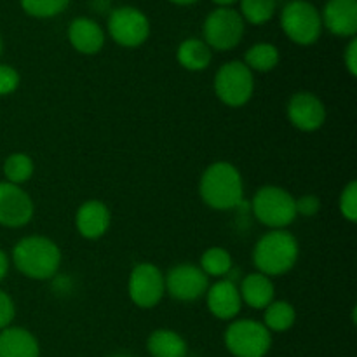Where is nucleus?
I'll use <instances>...</instances> for the list:
<instances>
[{
    "label": "nucleus",
    "mask_w": 357,
    "mask_h": 357,
    "mask_svg": "<svg viewBox=\"0 0 357 357\" xmlns=\"http://www.w3.org/2000/svg\"><path fill=\"white\" fill-rule=\"evenodd\" d=\"M288 119L300 131H317L326 122V107L314 93L300 91L289 98Z\"/></svg>",
    "instance_id": "nucleus-13"
},
{
    "label": "nucleus",
    "mask_w": 357,
    "mask_h": 357,
    "mask_svg": "<svg viewBox=\"0 0 357 357\" xmlns=\"http://www.w3.org/2000/svg\"><path fill=\"white\" fill-rule=\"evenodd\" d=\"M253 215L265 227L272 230H284L296 220L295 197L288 190L274 185L258 188L251 201Z\"/></svg>",
    "instance_id": "nucleus-4"
},
{
    "label": "nucleus",
    "mask_w": 357,
    "mask_h": 357,
    "mask_svg": "<svg viewBox=\"0 0 357 357\" xmlns=\"http://www.w3.org/2000/svg\"><path fill=\"white\" fill-rule=\"evenodd\" d=\"M146 351L152 357H187L188 345L180 333L160 328L149 337Z\"/></svg>",
    "instance_id": "nucleus-20"
},
{
    "label": "nucleus",
    "mask_w": 357,
    "mask_h": 357,
    "mask_svg": "<svg viewBox=\"0 0 357 357\" xmlns=\"http://www.w3.org/2000/svg\"><path fill=\"white\" fill-rule=\"evenodd\" d=\"M344 63L347 72L351 73L352 77L357 75V40L356 37H352L349 40L347 47H345V54H344Z\"/></svg>",
    "instance_id": "nucleus-32"
},
{
    "label": "nucleus",
    "mask_w": 357,
    "mask_h": 357,
    "mask_svg": "<svg viewBox=\"0 0 357 357\" xmlns=\"http://www.w3.org/2000/svg\"><path fill=\"white\" fill-rule=\"evenodd\" d=\"M169 2L176 3V6H194V3H197L199 0H169Z\"/></svg>",
    "instance_id": "nucleus-35"
},
{
    "label": "nucleus",
    "mask_w": 357,
    "mask_h": 357,
    "mask_svg": "<svg viewBox=\"0 0 357 357\" xmlns=\"http://www.w3.org/2000/svg\"><path fill=\"white\" fill-rule=\"evenodd\" d=\"M21 77L17 70L10 65L0 63V96H9L20 87Z\"/></svg>",
    "instance_id": "nucleus-29"
},
{
    "label": "nucleus",
    "mask_w": 357,
    "mask_h": 357,
    "mask_svg": "<svg viewBox=\"0 0 357 357\" xmlns=\"http://www.w3.org/2000/svg\"><path fill=\"white\" fill-rule=\"evenodd\" d=\"M110 357H132V356H129V354H114V356H110Z\"/></svg>",
    "instance_id": "nucleus-36"
},
{
    "label": "nucleus",
    "mask_w": 357,
    "mask_h": 357,
    "mask_svg": "<svg viewBox=\"0 0 357 357\" xmlns=\"http://www.w3.org/2000/svg\"><path fill=\"white\" fill-rule=\"evenodd\" d=\"M232 255L225 250V248L213 246L206 250L201 257V271L204 272L208 278H223L232 268Z\"/></svg>",
    "instance_id": "nucleus-25"
},
{
    "label": "nucleus",
    "mask_w": 357,
    "mask_h": 357,
    "mask_svg": "<svg viewBox=\"0 0 357 357\" xmlns=\"http://www.w3.org/2000/svg\"><path fill=\"white\" fill-rule=\"evenodd\" d=\"M227 351L234 357H265L272 347V333L255 319H236L225 330Z\"/></svg>",
    "instance_id": "nucleus-6"
},
{
    "label": "nucleus",
    "mask_w": 357,
    "mask_h": 357,
    "mask_svg": "<svg viewBox=\"0 0 357 357\" xmlns=\"http://www.w3.org/2000/svg\"><path fill=\"white\" fill-rule=\"evenodd\" d=\"M281 28L296 45H312L323 33V20L316 6L307 0H291L282 7Z\"/></svg>",
    "instance_id": "nucleus-5"
},
{
    "label": "nucleus",
    "mask_w": 357,
    "mask_h": 357,
    "mask_svg": "<svg viewBox=\"0 0 357 357\" xmlns=\"http://www.w3.org/2000/svg\"><path fill=\"white\" fill-rule=\"evenodd\" d=\"M279 49L274 44L268 42H258V44L251 45L244 54V65L251 70V72H260L267 73L272 72L275 66L279 65Z\"/></svg>",
    "instance_id": "nucleus-23"
},
{
    "label": "nucleus",
    "mask_w": 357,
    "mask_h": 357,
    "mask_svg": "<svg viewBox=\"0 0 357 357\" xmlns=\"http://www.w3.org/2000/svg\"><path fill=\"white\" fill-rule=\"evenodd\" d=\"M33 213V201L20 185L0 181V227L21 229L31 222Z\"/></svg>",
    "instance_id": "nucleus-12"
},
{
    "label": "nucleus",
    "mask_w": 357,
    "mask_h": 357,
    "mask_svg": "<svg viewBox=\"0 0 357 357\" xmlns=\"http://www.w3.org/2000/svg\"><path fill=\"white\" fill-rule=\"evenodd\" d=\"M128 293L131 302L139 309H153L166 295L164 274L157 265L143 261L129 274Z\"/></svg>",
    "instance_id": "nucleus-10"
},
{
    "label": "nucleus",
    "mask_w": 357,
    "mask_h": 357,
    "mask_svg": "<svg viewBox=\"0 0 357 357\" xmlns=\"http://www.w3.org/2000/svg\"><path fill=\"white\" fill-rule=\"evenodd\" d=\"M13 264L24 278L47 281L56 275L61 265V250L45 236H28L13 248Z\"/></svg>",
    "instance_id": "nucleus-2"
},
{
    "label": "nucleus",
    "mask_w": 357,
    "mask_h": 357,
    "mask_svg": "<svg viewBox=\"0 0 357 357\" xmlns=\"http://www.w3.org/2000/svg\"><path fill=\"white\" fill-rule=\"evenodd\" d=\"M241 10L239 14L243 16L244 23L260 24L268 23L275 14V0H239Z\"/></svg>",
    "instance_id": "nucleus-26"
},
{
    "label": "nucleus",
    "mask_w": 357,
    "mask_h": 357,
    "mask_svg": "<svg viewBox=\"0 0 357 357\" xmlns=\"http://www.w3.org/2000/svg\"><path fill=\"white\" fill-rule=\"evenodd\" d=\"M176 58L188 72H202L211 65L213 51L202 38H185L178 45Z\"/></svg>",
    "instance_id": "nucleus-21"
},
{
    "label": "nucleus",
    "mask_w": 357,
    "mask_h": 357,
    "mask_svg": "<svg viewBox=\"0 0 357 357\" xmlns=\"http://www.w3.org/2000/svg\"><path fill=\"white\" fill-rule=\"evenodd\" d=\"M338 208H340L342 216L347 222L356 223L357 220V183L354 180L349 181L347 187L342 190L340 199H338Z\"/></svg>",
    "instance_id": "nucleus-28"
},
{
    "label": "nucleus",
    "mask_w": 357,
    "mask_h": 357,
    "mask_svg": "<svg viewBox=\"0 0 357 357\" xmlns=\"http://www.w3.org/2000/svg\"><path fill=\"white\" fill-rule=\"evenodd\" d=\"M108 33L122 47H139L150 37V21L136 7H117L108 16Z\"/></svg>",
    "instance_id": "nucleus-9"
},
{
    "label": "nucleus",
    "mask_w": 357,
    "mask_h": 357,
    "mask_svg": "<svg viewBox=\"0 0 357 357\" xmlns=\"http://www.w3.org/2000/svg\"><path fill=\"white\" fill-rule=\"evenodd\" d=\"M244 23L239 10L232 7H216L208 14L202 24V40L216 51H230L237 47L244 37Z\"/></svg>",
    "instance_id": "nucleus-8"
},
{
    "label": "nucleus",
    "mask_w": 357,
    "mask_h": 357,
    "mask_svg": "<svg viewBox=\"0 0 357 357\" xmlns=\"http://www.w3.org/2000/svg\"><path fill=\"white\" fill-rule=\"evenodd\" d=\"M241 298L243 303L257 310H264L275 300V286L272 278L260 274V272H251L243 279L239 286Z\"/></svg>",
    "instance_id": "nucleus-19"
},
{
    "label": "nucleus",
    "mask_w": 357,
    "mask_h": 357,
    "mask_svg": "<svg viewBox=\"0 0 357 357\" xmlns=\"http://www.w3.org/2000/svg\"><path fill=\"white\" fill-rule=\"evenodd\" d=\"M2 51H3V42H2V37H0V56H2Z\"/></svg>",
    "instance_id": "nucleus-37"
},
{
    "label": "nucleus",
    "mask_w": 357,
    "mask_h": 357,
    "mask_svg": "<svg viewBox=\"0 0 357 357\" xmlns=\"http://www.w3.org/2000/svg\"><path fill=\"white\" fill-rule=\"evenodd\" d=\"M68 40L77 52L98 54L105 45V31L91 17H75L68 26Z\"/></svg>",
    "instance_id": "nucleus-17"
},
{
    "label": "nucleus",
    "mask_w": 357,
    "mask_h": 357,
    "mask_svg": "<svg viewBox=\"0 0 357 357\" xmlns=\"http://www.w3.org/2000/svg\"><path fill=\"white\" fill-rule=\"evenodd\" d=\"M7 272H9V257L3 250H0V282L6 279Z\"/></svg>",
    "instance_id": "nucleus-33"
},
{
    "label": "nucleus",
    "mask_w": 357,
    "mask_h": 357,
    "mask_svg": "<svg viewBox=\"0 0 357 357\" xmlns=\"http://www.w3.org/2000/svg\"><path fill=\"white\" fill-rule=\"evenodd\" d=\"M300 244L288 230H271L258 239L253 250L257 272L267 278H278L291 271L298 261Z\"/></svg>",
    "instance_id": "nucleus-3"
},
{
    "label": "nucleus",
    "mask_w": 357,
    "mask_h": 357,
    "mask_svg": "<svg viewBox=\"0 0 357 357\" xmlns=\"http://www.w3.org/2000/svg\"><path fill=\"white\" fill-rule=\"evenodd\" d=\"M296 215L302 216H316L321 211V201L314 194H305L302 197L295 199Z\"/></svg>",
    "instance_id": "nucleus-31"
},
{
    "label": "nucleus",
    "mask_w": 357,
    "mask_h": 357,
    "mask_svg": "<svg viewBox=\"0 0 357 357\" xmlns=\"http://www.w3.org/2000/svg\"><path fill=\"white\" fill-rule=\"evenodd\" d=\"M3 176L13 185H24L35 173V164L30 155L23 152H14L3 160Z\"/></svg>",
    "instance_id": "nucleus-24"
},
{
    "label": "nucleus",
    "mask_w": 357,
    "mask_h": 357,
    "mask_svg": "<svg viewBox=\"0 0 357 357\" xmlns=\"http://www.w3.org/2000/svg\"><path fill=\"white\" fill-rule=\"evenodd\" d=\"M199 194L211 209L230 211L244 201L243 174L227 160L209 164L199 181Z\"/></svg>",
    "instance_id": "nucleus-1"
},
{
    "label": "nucleus",
    "mask_w": 357,
    "mask_h": 357,
    "mask_svg": "<svg viewBox=\"0 0 357 357\" xmlns=\"http://www.w3.org/2000/svg\"><path fill=\"white\" fill-rule=\"evenodd\" d=\"M0 357H40V345L26 328L9 326L0 331Z\"/></svg>",
    "instance_id": "nucleus-18"
},
{
    "label": "nucleus",
    "mask_w": 357,
    "mask_h": 357,
    "mask_svg": "<svg viewBox=\"0 0 357 357\" xmlns=\"http://www.w3.org/2000/svg\"><path fill=\"white\" fill-rule=\"evenodd\" d=\"M20 3L28 16L47 20L61 14L68 7L70 0H20Z\"/></svg>",
    "instance_id": "nucleus-27"
},
{
    "label": "nucleus",
    "mask_w": 357,
    "mask_h": 357,
    "mask_svg": "<svg viewBox=\"0 0 357 357\" xmlns=\"http://www.w3.org/2000/svg\"><path fill=\"white\" fill-rule=\"evenodd\" d=\"M213 2H215L218 7H230L232 3L239 2V0H213Z\"/></svg>",
    "instance_id": "nucleus-34"
},
{
    "label": "nucleus",
    "mask_w": 357,
    "mask_h": 357,
    "mask_svg": "<svg viewBox=\"0 0 357 357\" xmlns=\"http://www.w3.org/2000/svg\"><path fill=\"white\" fill-rule=\"evenodd\" d=\"M206 305L216 319L234 321L243 309L239 286H236L229 279L215 282L206 291Z\"/></svg>",
    "instance_id": "nucleus-14"
},
{
    "label": "nucleus",
    "mask_w": 357,
    "mask_h": 357,
    "mask_svg": "<svg viewBox=\"0 0 357 357\" xmlns=\"http://www.w3.org/2000/svg\"><path fill=\"white\" fill-rule=\"evenodd\" d=\"M215 94L227 107H244L253 98V72L243 61H229L218 68L215 75Z\"/></svg>",
    "instance_id": "nucleus-7"
},
{
    "label": "nucleus",
    "mask_w": 357,
    "mask_h": 357,
    "mask_svg": "<svg viewBox=\"0 0 357 357\" xmlns=\"http://www.w3.org/2000/svg\"><path fill=\"white\" fill-rule=\"evenodd\" d=\"M323 28L337 37L352 38L357 33V0H328L321 13Z\"/></svg>",
    "instance_id": "nucleus-15"
},
{
    "label": "nucleus",
    "mask_w": 357,
    "mask_h": 357,
    "mask_svg": "<svg viewBox=\"0 0 357 357\" xmlns=\"http://www.w3.org/2000/svg\"><path fill=\"white\" fill-rule=\"evenodd\" d=\"M166 293L178 302H195L202 298L209 288L208 275L190 264H181L164 275Z\"/></svg>",
    "instance_id": "nucleus-11"
},
{
    "label": "nucleus",
    "mask_w": 357,
    "mask_h": 357,
    "mask_svg": "<svg viewBox=\"0 0 357 357\" xmlns=\"http://www.w3.org/2000/svg\"><path fill=\"white\" fill-rule=\"evenodd\" d=\"M295 321V307L284 300H274L267 309H264V326L271 333H284V331L291 330Z\"/></svg>",
    "instance_id": "nucleus-22"
},
{
    "label": "nucleus",
    "mask_w": 357,
    "mask_h": 357,
    "mask_svg": "<svg viewBox=\"0 0 357 357\" xmlns=\"http://www.w3.org/2000/svg\"><path fill=\"white\" fill-rule=\"evenodd\" d=\"M112 223L110 209L101 201H86L75 215V227L84 239H101L108 232Z\"/></svg>",
    "instance_id": "nucleus-16"
},
{
    "label": "nucleus",
    "mask_w": 357,
    "mask_h": 357,
    "mask_svg": "<svg viewBox=\"0 0 357 357\" xmlns=\"http://www.w3.org/2000/svg\"><path fill=\"white\" fill-rule=\"evenodd\" d=\"M16 317V305L9 293L0 289V331L9 328Z\"/></svg>",
    "instance_id": "nucleus-30"
}]
</instances>
